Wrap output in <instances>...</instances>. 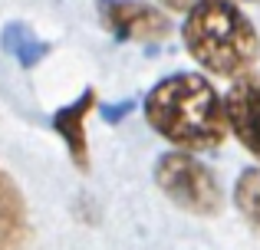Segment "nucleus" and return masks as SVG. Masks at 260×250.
<instances>
[{
	"label": "nucleus",
	"instance_id": "f257e3e1",
	"mask_svg": "<svg viewBox=\"0 0 260 250\" xmlns=\"http://www.w3.org/2000/svg\"><path fill=\"white\" fill-rule=\"evenodd\" d=\"M145 119L181 152H211L228 138V109L208 76L175 73L145 96Z\"/></svg>",
	"mask_w": 260,
	"mask_h": 250
},
{
	"label": "nucleus",
	"instance_id": "f03ea898",
	"mask_svg": "<svg viewBox=\"0 0 260 250\" xmlns=\"http://www.w3.org/2000/svg\"><path fill=\"white\" fill-rule=\"evenodd\" d=\"M181 40L194 63L224 79L247 76L260 56V37L237 0H198L184 17Z\"/></svg>",
	"mask_w": 260,
	"mask_h": 250
},
{
	"label": "nucleus",
	"instance_id": "7ed1b4c3",
	"mask_svg": "<svg viewBox=\"0 0 260 250\" xmlns=\"http://www.w3.org/2000/svg\"><path fill=\"white\" fill-rule=\"evenodd\" d=\"M155 185L165 191V198L181 211L194 218H214L224 207V194L217 178L204 161H198L191 152H168L155 161Z\"/></svg>",
	"mask_w": 260,
	"mask_h": 250
},
{
	"label": "nucleus",
	"instance_id": "20e7f679",
	"mask_svg": "<svg viewBox=\"0 0 260 250\" xmlns=\"http://www.w3.org/2000/svg\"><path fill=\"white\" fill-rule=\"evenodd\" d=\"M95 7H99V23L119 43H155L172 33L165 7L158 10L145 0H99Z\"/></svg>",
	"mask_w": 260,
	"mask_h": 250
},
{
	"label": "nucleus",
	"instance_id": "39448f33",
	"mask_svg": "<svg viewBox=\"0 0 260 250\" xmlns=\"http://www.w3.org/2000/svg\"><path fill=\"white\" fill-rule=\"evenodd\" d=\"M228 125L244 148L260 161V73L241 76L224 96Z\"/></svg>",
	"mask_w": 260,
	"mask_h": 250
},
{
	"label": "nucleus",
	"instance_id": "423d86ee",
	"mask_svg": "<svg viewBox=\"0 0 260 250\" xmlns=\"http://www.w3.org/2000/svg\"><path fill=\"white\" fill-rule=\"evenodd\" d=\"M95 105V89H86L83 96L76 99V102L63 105V109L53 112L50 125L53 132L59 135V138L66 141V148H70V158L73 165L79 168V171H89V141H86V116L92 112Z\"/></svg>",
	"mask_w": 260,
	"mask_h": 250
},
{
	"label": "nucleus",
	"instance_id": "0eeeda50",
	"mask_svg": "<svg viewBox=\"0 0 260 250\" xmlns=\"http://www.w3.org/2000/svg\"><path fill=\"white\" fill-rule=\"evenodd\" d=\"M0 250H30L26 201L7 171H0Z\"/></svg>",
	"mask_w": 260,
	"mask_h": 250
},
{
	"label": "nucleus",
	"instance_id": "6e6552de",
	"mask_svg": "<svg viewBox=\"0 0 260 250\" xmlns=\"http://www.w3.org/2000/svg\"><path fill=\"white\" fill-rule=\"evenodd\" d=\"M4 46L13 53V56L20 59L23 66H37L40 59L50 53V43H43V40H37L30 30H26L23 23H13V26H7V33H4Z\"/></svg>",
	"mask_w": 260,
	"mask_h": 250
},
{
	"label": "nucleus",
	"instance_id": "1a4fd4ad",
	"mask_svg": "<svg viewBox=\"0 0 260 250\" xmlns=\"http://www.w3.org/2000/svg\"><path fill=\"white\" fill-rule=\"evenodd\" d=\"M234 204H237V211L244 214V221L260 234V168H247V171L237 178Z\"/></svg>",
	"mask_w": 260,
	"mask_h": 250
},
{
	"label": "nucleus",
	"instance_id": "9d476101",
	"mask_svg": "<svg viewBox=\"0 0 260 250\" xmlns=\"http://www.w3.org/2000/svg\"><path fill=\"white\" fill-rule=\"evenodd\" d=\"M194 4H198V0H158V7H165V10H175V13H188Z\"/></svg>",
	"mask_w": 260,
	"mask_h": 250
}]
</instances>
